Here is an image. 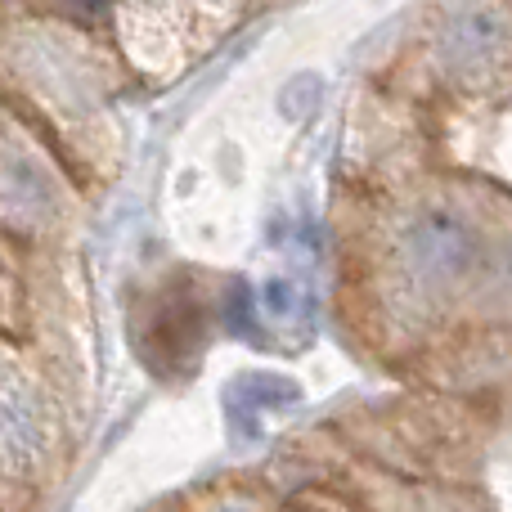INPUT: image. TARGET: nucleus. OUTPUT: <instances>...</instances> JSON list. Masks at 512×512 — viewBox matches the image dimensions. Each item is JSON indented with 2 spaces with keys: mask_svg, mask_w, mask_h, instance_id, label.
<instances>
[{
  "mask_svg": "<svg viewBox=\"0 0 512 512\" xmlns=\"http://www.w3.org/2000/svg\"><path fill=\"white\" fill-rule=\"evenodd\" d=\"M72 9H81V14H99V9H108L113 0H68Z\"/></svg>",
  "mask_w": 512,
  "mask_h": 512,
  "instance_id": "7ed1b4c3",
  "label": "nucleus"
},
{
  "mask_svg": "<svg viewBox=\"0 0 512 512\" xmlns=\"http://www.w3.org/2000/svg\"><path fill=\"white\" fill-rule=\"evenodd\" d=\"M495 41H499V14L481 9V14H463V18H454L450 50L459 54V59H477V54H486Z\"/></svg>",
  "mask_w": 512,
  "mask_h": 512,
  "instance_id": "f03ea898",
  "label": "nucleus"
},
{
  "mask_svg": "<svg viewBox=\"0 0 512 512\" xmlns=\"http://www.w3.org/2000/svg\"><path fill=\"white\" fill-rule=\"evenodd\" d=\"M54 203L50 180L41 176V167H32L27 158H5L0 162V207L14 221H36Z\"/></svg>",
  "mask_w": 512,
  "mask_h": 512,
  "instance_id": "f257e3e1",
  "label": "nucleus"
}]
</instances>
